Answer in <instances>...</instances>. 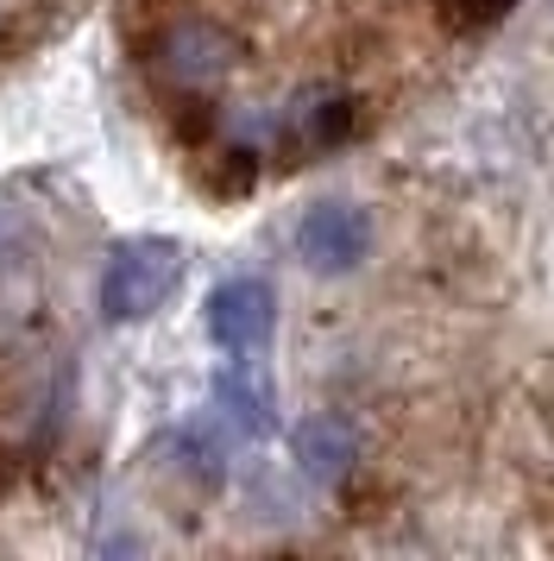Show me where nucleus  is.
<instances>
[{
    "label": "nucleus",
    "mask_w": 554,
    "mask_h": 561,
    "mask_svg": "<svg viewBox=\"0 0 554 561\" xmlns=\"http://www.w3.org/2000/svg\"><path fill=\"white\" fill-rule=\"evenodd\" d=\"M183 278V247L164 240V233H146V240H126L114 247L107 272H101V309L107 322H139L164 304Z\"/></svg>",
    "instance_id": "nucleus-1"
},
{
    "label": "nucleus",
    "mask_w": 554,
    "mask_h": 561,
    "mask_svg": "<svg viewBox=\"0 0 554 561\" xmlns=\"http://www.w3.org/2000/svg\"><path fill=\"white\" fill-rule=\"evenodd\" d=\"M366 247H372V221H366V208H353V203H315L297 221V253L322 278L353 272L366 259Z\"/></svg>",
    "instance_id": "nucleus-2"
},
{
    "label": "nucleus",
    "mask_w": 554,
    "mask_h": 561,
    "mask_svg": "<svg viewBox=\"0 0 554 561\" xmlns=\"http://www.w3.org/2000/svg\"><path fill=\"white\" fill-rule=\"evenodd\" d=\"M510 7H517V0H441V13H448L460 32H485L492 20H504Z\"/></svg>",
    "instance_id": "nucleus-7"
},
{
    "label": "nucleus",
    "mask_w": 554,
    "mask_h": 561,
    "mask_svg": "<svg viewBox=\"0 0 554 561\" xmlns=\"http://www.w3.org/2000/svg\"><path fill=\"white\" fill-rule=\"evenodd\" d=\"M215 410H221L240 435H272V391L252 379L246 366H233V373L215 379Z\"/></svg>",
    "instance_id": "nucleus-6"
},
{
    "label": "nucleus",
    "mask_w": 554,
    "mask_h": 561,
    "mask_svg": "<svg viewBox=\"0 0 554 561\" xmlns=\"http://www.w3.org/2000/svg\"><path fill=\"white\" fill-rule=\"evenodd\" d=\"M277 329V297L265 278H227L208 297V334L221 341L227 354H258Z\"/></svg>",
    "instance_id": "nucleus-3"
},
{
    "label": "nucleus",
    "mask_w": 554,
    "mask_h": 561,
    "mask_svg": "<svg viewBox=\"0 0 554 561\" xmlns=\"http://www.w3.org/2000/svg\"><path fill=\"white\" fill-rule=\"evenodd\" d=\"M290 448H297V467L315 485H334L353 467V455H359V442H353V430L341 416H302L297 435H290Z\"/></svg>",
    "instance_id": "nucleus-4"
},
{
    "label": "nucleus",
    "mask_w": 554,
    "mask_h": 561,
    "mask_svg": "<svg viewBox=\"0 0 554 561\" xmlns=\"http://www.w3.org/2000/svg\"><path fill=\"white\" fill-rule=\"evenodd\" d=\"M227 64H233L227 32L201 26V20H196V26H183V32H171V45H164V70H171L176 82H189V89L227 77Z\"/></svg>",
    "instance_id": "nucleus-5"
}]
</instances>
